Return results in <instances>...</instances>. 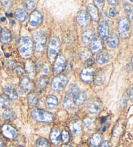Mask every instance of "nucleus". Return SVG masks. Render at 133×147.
Masks as SVG:
<instances>
[{
	"label": "nucleus",
	"instance_id": "nucleus-1",
	"mask_svg": "<svg viewBox=\"0 0 133 147\" xmlns=\"http://www.w3.org/2000/svg\"><path fill=\"white\" fill-rule=\"evenodd\" d=\"M19 52L23 57H29L32 55L33 51V42L28 36H23L18 45Z\"/></svg>",
	"mask_w": 133,
	"mask_h": 147
},
{
	"label": "nucleus",
	"instance_id": "nucleus-2",
	"mask_svg": "<svg viewBox=\"0 0 133 147\" xmlns=\"http://www.w3.org/2000/svg\"><path fill=\"white\" fill-rule=\"evenodd\" d=\"M31 115L34 120L43 123H50L54 119V116L52 113L39 109L33 110L31 111Z\"/></svg>",
	"mask_w": 133,
	"mask_h": 147
},
{
	"label": "nucleus",
	"instance_id": "nucleus-3",
	"mask_svg": "<svg viewBox=\"0 0 133 147\" xmlns=\"http://www.w3.org/2000/svg\"><path fill=\"white\" fill-rule=\"evenodd\" d=\"M60 50V43L57 38H53L48 46V57L50 60H54Z\"/></svg>",
	"mask_w": 133,
	"mask_h": 147
},
{
	"label": "nucleus",
	"instance_id": "nucleus-4",
	"mask_svg": "<svg viewBox=\"0 0 133 147\" xmlns=\"http://www.w3.org/2000/svg\"><path fill=\"white\" fill-rule=\"evenodd\" d=\"M130 22L129 19L127 17H121L118 22L117 30L120 37L123 39L127 38L130 35Z\"/></svg>",
	"mask_w": 133,
	"mask_h": 147
},
{
	"label": "nucleus",
	"instance_id": "nucleus-5",
	"mask_svg": "<svg viewBox=\"0 0 133 147\" xmlns=\"http://www.w3.org/2000/svg\"><path fill=\"white\" fill-rule=\"evenodd\" d=\"M33 38L36 44V50L39 53L42 52L46 44V34L42 31H36L33 34Z\"/></svg>",
	"mask_w": 133,
	"mask_h": 147
},
{
	"label": "nucleus",
	"instance_id": "nucleus-6",
	"mask_svg": "<svg viewBox=\"0 0 133 147\" xmlns=\"http://www.w3.org/2000/svg\"><path fill=\"white\" fill-rule=\"evenodd\" d=\"M68 84V78L64 75H60L56 77L52 80V88L55 92H60L66 88Z\"/></svg>",
	"mask_w": 133,
	"mask_h": 147
},
{
	"label": "nucleus",
	"instance_id": "nucleus-7",
	"mask_svg": "<svg viewBox=\"0 0 133 147\" xmlns=\"http://www.w3.org/2000/svg\"><path fill=\"white\" fill-rule=\"evenodd\" d=\"M66 58L64 56L60 54L57 56V57L55 58V62L53 67V71L55 75L60 74L61 72H62L64 69L66 67Z\"/></svg>",
	"mask_w": 133,
	"mask_h": 147
},
{
	"label": "nucleus",
	"instance_id": "nucleus-8",
	"mask_svg": "<svg viewBox=\"0 0 133 147\" xmlns=\"http://www.w3.org/2000/svg\"><path fill=\"white\" fill-rule=\"evenodd\" d=\"M76 20L81 27H86L89 24L90 21L89 14L85 10H81L78 12L77 14Z\"/></svg>",
	"mask_w": 133,
	"mask_h": 147
},
{
	"label": "nucleus",
	"instance_id": "nucleus-9",
	"mask_svg": "<svg viewBox=\"0 0 133 147\" xmlns=\"http://www.w3.org/2000/svg\"><path fill=\"white\" fill-rule=\"evenodd\" d=\"M1 132L5 138L8 139H14L17 137L16 129L9 125H4L1 127Z\"/></svg>",
	"mask_w": 133,
	"mask_h": 147
},
{
	"label": "nucleus",
	"instance_id": "nucleus-10",
	"mask_svg": "<svg viewBox=\"0 0 133 147\" xmlns=\"http://www.w3.org/2000/svg\"><path fill=\"white\" fill-rule=\"evenodd\" d=\"M43 16L42 13L38 11L32 12L29 15V22L33 27H38L42 23Z\"/></svg>",
	"mask_w": 133,
	"mask_h": 147
},
{
	"label": "nucleus",
	"instance_id": "nucleus-11",
	"mask_svg": "<svg viewBox=\"0 0 133 147\" xmlns=\"http://www.w3.org/2000/svg\"><path fill=\"white\" fill-rule=\"evenodd\" d=\"M101 101L98 98L91 100L87 105V110L90 113L96 114L100 111L101 108Z\"/></svg>",
	"mask_w": 133,
	"mask_h": 147
},
{
	"label": "nucleus",
	"instance_id": "nucleus-12",
	"mask_svg": "<svg viewBox=\"0 0 133 147\" xmlns=\"http://www.w3.org/2000/svg\"><path fill=\"white\" fill-rule=\"evenodd\" d=\"M98 34L101 40H105L109 36V25L107 21L101 22L98 27Z\"/></svg>",
	"mask_w": 133,
	"mask_h": 147
},
{
	"label": "nucleus",
	"instance_id": "nucleus-13",
	"mask_svg": "<svg viewBox=\"0 0 133 147\" xmlns=\"http://www.w3.org/2000/svg\"><path fill=\"white\" fill-rule=\"evenodd\" d=\"M80 78L82 81L86 83H90L92 81L94 80V72L92 69H89V68H83L82 69Z\"/></svg>",
	"mask_w": 133,
	"mask_h": 147
},
{
	"label": "nucleus",
	"instance_id": "nucleus-14",
	"mask_svg": "<svg viewBox=\"0 0 133 147\" xmlns=\"http://www.w3.org/2000/svg\"><path fill=\"white\" fill-rule=\"evenodd\" d=\"M33 83L29 78L24 77L20 84V91L22 93H26L30 92L33 88Z\"/></svg>",
	"mask_w": 133,
	"mask_h": 147
},
{
	"label": "nucleus",
	"instance_id": "nucleus-15",
	"mask_svg": "<svg viewBox=\"0 0 133 147\" xmlns=\"http://www.w3.org/2000/svg\"><path fill=\"white\" fill-rule=\"evenodd\" d=\"M103 47V44L101 40L98 38L95 37L90 44L91 51L93 54H99L101 52Z\"/></svg>",
	"mask_w": 133,
	"mask_h": 147
},
{
	"label": "nucleus",
	"instance_id": "nucleus-16",
	"mask_svg": "<svg viewBox=\"0 0 133 147\" xmlns=\"http://www.w3.org/2000/svg\"><path fill=\"white\" fill-rule=\"evenodd\" d=\"M82 41H83V44L86 45H90V44L92 42L95 36H94L93 32L90 29L86 30L82 34Z\"/></svg>",
	"mask_w": 133,
	"mask_h": 147
},
{
	"label": "nucleus",
	"instance_id": "nucleus-17",
	"mask_svg": "<svg viewBox=\"0 0 133 147\" xmlns=\"http://www.w3.org/2000/svg\"><path fill=\"white\" fill-rule=\"evenodd\" d=\"M107 45L108 46L111 48V49H114V48L118 46L119 43V37L116 33H112L109 34V36L107 38Z\"/></svg>",
	"mask_w": 133,
	"mask_h": 147
},
{
	"label": "nucleus",
	"instance_id": "nucleus-18",
	"mask_svg": "<svg viewBox=\"0 0 133 147\" xmlns=\"http://www.w3.org/2000/svg\"><path fill=\"white\" fill-rule=\"evenodd\" d=\"M87 95L84 92H78L73 97V102L76 106H81L85 102Z\"/></svg>",
	"mask_w": 133,
	"mask_h": 147
},
{
	"label": "nucleus",
	"instance_id": "nucleus-19",
	"mask_svg": "<svg viewBox=\"0 0 133 147\" xmlns=\"http://www.w3.org/2000/svg\"><path fill=\"white\" fill-rule=\"evenodd\" d=\"M50 140L55 145H58L60 143V133L57 128H54L51 131Z\"/></svg>",
	"mask_w": 133,
	"mask_h": 147
},
{
	"label": "nucleus",
	"instance_id": "nucleus-20",
	"mask_svg": "<svg viewBox=\"0 0 133 147\" xmlns=\"http://www.w3.org/2000/svg\"><path fill=\"white\" fill-rule=\"evenodd\" d=\"M4 94L6 97L12 100H16L18 98V95L16 90L11 86L7 87L4 89Z\"/></svg>",
	"mask_w": 133,
	"mask_h": 147
},
{
	"label": "nucleus",
	"instance_id": "nucleus-21",
	"mask_svg": "<svg viewBox=\"0 0 133 147\" xmlns=\"http://www.w3.org/2000/svg\"><path fill=\"white\" fill-rule=\"evenodd\" d=\"M70 128L71 131L75 134V136H79L82 131L81 123L78 120L72 121L70 123Z\"/></svg>",
	"mask_w": 133,
	"mask_h": 147
},
{
	"label": "nucleus",
	"instance_id": "nucleus-22",
	"mask_svg": "<svg viewBox=\"0 0 133 147\" xmlns=\"http://www.w3.org/2000/svg\"><path fill=\"white\" fill-rule=\"evenodd\" d=\"M88 11L90 16L92 17L94 21L98 22L99 20V11L96 5H94L92 3H89L87 6Z\"/></svg>",
	"mask_w": 133,
	"mask_h": 147
},
{
	"label": "nucleus",
	"instance_id": "nucleus-23",
	"mask_svg": "<svg viewBox=\"0 0 133 147\" xmlns=\"http://www.w3.org/2000/svg\"><path fill=\"white\" fill-rule=\"evenodd\" d=\"M0 39H1V42L3 44H9L12 40L11 31L7 29H4L2 30Z\"/></svg>",
	"mask_w": 133,
	"mask_h": 147
},
{
	"label": "nucleus",
	"instance_id": "nucleus-24",
	"mask_svg": "<svg viewBox=\"0 0 133 147\" xmlns=\"http://www.w3.org/2000/svg\"><path fill=\"white\" fill-rule=\"evenodd\" d=\"M46 104L48 108L50 109H54L58 105V100L56 96L50 95L47 98Z\"/></svg>",
	"mask_w": 133,
	"mask_h": 147
},
{
	"label": "nucleus",
	"instance_id": "nucleus-25",
	"mask_svg": "<svg viewBox=\"0 0 133 147\" xmlns=\"http://www.w3.org/2000/svg\"><path fill=\"white\" fill-rule=\"evenodd\" d=\"M110 60V56L108 53L103 52L99 55L97 57L96 61L99 65H103L108 63Z\"/></svg>",
	"mask_w": 133,
	"mask_h": 147
},
{
	"label": "nucleus",
	"instance_id": "nucleus-26",
	"mask_svg": "<svg viewBox=\"0 0 133 147\" xmlns=\"http://www.w3.org/2000/svg\"><path fill=\"white\" fill-rule=\"evenodd\" d=\"M15 16H16L17 20H18L19 22H24L26 20L27 15L25 10L22 8H18L16 9V12H15Z\"/></svg>",
	"mask_w": 133,
	"mask_h": 147
},
{
	"label": "nucleus",
	"instance_id": "nucleus-27",
	"mask_svg": "<svg viewBox=\"0 0 133 147\" xmlns=\"http://www.w3.org/2000/svg\"><path fill=\"white\" fill-rule=\"evenodd\" d=\"M94 82L95 85L97 86H101L103 84L106 80L105 75L103 72H99L94 77Z\"/></svg>",
	"mask_w": 133,
	"mask_h": 147
},
{
	"label": "nucleus",
	"instance_id": "nucleus-28",
	"mask_svg": "<svg viewBox=\"0 0 133 147\" xmlns=\"http://www.w3.org/2000/svg\"><path fill=\"white\" fill-rule=\"evenodd\" d=\"M28 104L31 107H34L37 105L38 101V97L37 93L31 92L27 97Z\"/></svg>",
	"mask_w": 133,
	"mask_h": 147
},
{
	"label": "nucleus",
	"instance_id": "nucleus-29",
	"mask_svg": "<svg viewBox=\"0 0 133 147\" xmlns=\"http://www.w3.org/2000/svg\"><path fill=\"white\" fill-rule=\"evenodd\" d=\"M73 95L66 93L63 100V106L66 109L70 108L73 105Z\"/></svg>",
	"mask_w": 133,
	"mask_h": 147
},
{
	"label": "nucleus",
	"instance_id": "nucleus-30",
	"mask_svg": "<svg viewBox=\"0 0 133 147\" xmlns=\"http://www.w3.org/2000/svg\"><path fill=\"white\" fill-rule=\"evenodd\" d=\"M101 136L99 134H95L92 136L90 139V144L94 147L98 146L101 142Z\"/></svg>",
	"mask_w": 133,
	"mask_h": 147
},
{
	"label": "nucleus",
	"instance_id": "nucleus-31",
	"mask_svg": "<svg viewBox=\"0 0 133 147\" xmlns=\"http://www.w3.org/2000/svg\"><path fill=\"white\" fill-rule=\"evenodd\" d=\"M15 113L13 110L11 109H6L3 112V117L5 120L11 121L15 118Z\"/></svg>",
	"mask_w": 133,
	"mask_h": 147
},
{
	"label": "nucleus",
	"instance_id": "nucleus-32",
	"mask_svg": "<svg viewBox=\"0 0 133 147\" xmlns=\"http://www.w3.org/2000/svg\"><path fill=\"white\" fill-rule=\"evenodd\" d=\"M49 83V78L46 76H42L41 77L38 81V86L40 89L44 88L47 86Z\"/></svg>",
	"mask_w": 133,
	"mask_h": 147
},
{
	"label": "nucleus",
	"instance_id": "nucleus-33",
	"mask_svg": "<svg viewBox=\"0 0 133 147\" xmlns=\"http://www.w3.org/2000/svg\"><path fill=\"white\" fill-rule=\"evenodd\" d=\"M10 105L9 99L5 95L0 96V108H6L8 107Z\"/></svg>",
	"mask_w": 133,
	"mask_h": 147
},
{
	"label": "nucleus",
	"instance_id": "nucleus-34",
	"mask_svg": "<svg viewBox=\"0 0 133 147\" xmlns=\"http://www.w3.org/2000/svg\"><path fill=\"white\" fill-rule=\"evenodd\" d=\"M79 92V87L76 84H71L70 88H69L68 91V93L70 94L71 95H75L76 93H77Z\"/></svg>",
	"mask_w": 133,
	"mask_h": 147
},
{
	"label": "nucleus",
	"instance_id": "nucleus-35",
	"mask_svg": "<svg viewBox=\"0 0 133 147\" xmlns=\"http://www.w3.org/2000/svg\"><path fill=\"white\" fill-rule=\"evenodd\" d=\"M37 147H49V143L45 139H39L37 141Z\"/></svg>",
	"mask_w": 133,
	"mask_h": 147
},
{
	"label": "nucleus",
	"instance_id": "nucleus-36",
	"mask_svg": "<svg viewBox=\"0 0 133 147\" xmlns=\"http://www.w3.org/2000/svg\"><path fill=\"white\" fill-rule=\"evenodd\" d=\"M25 7L29 11H32L36 7V2L35 1H27L25 2Z\"/></svg>",
	"mask_w": 133,
	"mask_h": 147
},
{
	"label": "nucleus",
	"instance_id": "nucleus-37",
	"mask_svg": "<svg viewBox=\"0 0 133 147\" xmlns=\"http://www.w3.org/2000/svg\"><path fill=\"white\" fill-rule=\"evenodd\" d=\"M84 123L85 124L86 127L88 129H90V130H92L95 127V123H94V121L90 119H86Z\"/></svg>",
	"mask_w": 133,
	"mask_h": 147
},
{
	"label": "nucleus",
	"instance_id": "nucleus-38",
	"mask_svg": "<svg viewBox=\"0 0 133 147\" xmlns=\"http://www.w3.org/2000/svg\"><path fill=\"white\" fill-rule=\"evenodd\" d=\"M61 139L64 143H67L70 140V135L66 130H63L61 133Z\"/></svg>",
	"mask_w": 133,
	"mask_h": 147
},
{
	"label": "nucleus",
	"instance_id": "nucleus-39",
	"mask_svg": "<svg viewBox=\"0 0 133 147\" xmlns=\"http://www.w3.org/2000/svg\"><path fill=\"white\" fill-rule=\"evenodd\" d=\"M124 8L125 11H127V12H131L132 11V7L131 5V3H130L129 1L125 2Z\"/></svg>",
	"mask_w": 133,
	"mask_h": 147
},
{
	"label": "nucleus",
	"instance_id": "nucleus-40",
	"mask_svg": "<svg viewBox=\"0 0 133 147\" xmlns=\"http://www.w3.org/2000/svg\"><path fill=\"white\" fill-rule=\"evenodd\" d=\"M43 66L40 67L39 69V71L42 72L43 74H48L49 73V67H48V65H42Z\"/></svg>",
	"mask_w": 133,
	"mask_h": 147
},
{
	"label": "nucleus",
	"instance_id": "nucleus-41",
	"mask_svg": "<svg viewBox=\"0 0 133 147\" xmlns=\"http://www.w3.org/2000/svg\"><path fill=\"white\" fill-rule=\"evenodd\" d=\"M81 57L83 60H87L90 58V53L88 51H83L81 53Z\"/></svg>",
	"mask_w": 133,
	"mask_h": 147
},
{
	"label": "nucleus",
	"instance_id": "nucleus-42",
	"mask_svg": "<svg viewBox=\"0 0 133 147\" xmlns=\"http://www.w3.org/2000/svg\"><path fill=\"white\" fill-rule=\"evenodd\" d=\"M26 70L29 74H32V73H34V68H33V65L31 63L27 62L26 64Z\"/></svg>",
	"mask_w": 133,
	"mask_h": 147
},
{
	"label": "nucleus",
	"instance_id": "nucleus-43",
	"mask_svg": "<svg viewBox=\"0 0 133 147\" xmlns=\"http://www.w3.org/2000/svg\"><path fill=\"white\" fill-rule=\"evenodd\" d=\"M15 71L20 76H22L24 74V70L21 66H16L15 67Z\"/></svg>",
	"mask_w": 133,
	"mask_h": 147
},
{
	"label": "nucleus",
	"instance_id": "nucleus-44",
	"mask_svg": "<svg viewBox=\"0 0 133 147\" xmlns=\"http://www.w3.org/2000/svg\"><path fill=\"white\" fill-rule=\"evenodd\" d=\"M116 9H115V8L110 9L109 12V14L110 16L114 17L115 15H116Z\"/></svg>",
	"mask_w": 133,
	"mask_h": 147
},
{
	"label": "nucleus",
	"instance_id": "nucleus-45",
	"mask_svg": "<svg viewBox=\"0 0 133 147\" xmlns=\"http://www.w3.org/2000/svg\"><path fill=\"white\" fill-rule=\"evenodd\" d=\"M1 3H3V6L5 7H7V8H9V7L11 5V1H2Z\"/></svg>",
	"mask_w": 133,
	"mask_h": 147
},
{
	"label": "nucleus",
	"instance_id": "nucleus-46",
	"mask_svg": "<svg viewBox=\"0 0 133 147\" xmlns=\"http://www.w3.org/2000/svg\"><path fill=\"white\" fill-rule=\"evenodd\" d=\"M14 62H13V60H9L8 61L6 62V67H11L12 65H14Z\"/></svg>",
	"mask_w": 133,
	"mask_h": 147
},
{
	"label": "nucleus",
	"instance_id": "nucleus-47",
	"mask_svg": "<svg viewBox=\"0 0 133 147\" xmlns=\"http://www.w3.org/2000/svg\"><path fill=\"white\" fill-rule=\"evenodd\" d=\"M94 2L96 3V4L97 6L96 7L98 8V9L100 8V7H101V6L103 5V1H94Z\"/></svg>",
	"mask_w": 133,
	"mask_h": 147
},
{
	"label": "nucleus",
	"instance_id": "nucleus-48",
	"mask_svg": "<svg viewBox=\"0 0 133 147\" xmlns=\"http://www.w3.org/2000/svg\"><path fill=\"white\" fill-rule=\"evenodd\" d=\"M99 147H110V144L107 141H104L102 142Z\"/></svg>",
	"mask_w": 133,
	"mask_h": 147
},
{
	"label": "nucleus",
	"instance_id": "nucleus-49",
	"mask_svg": "<svg viewBox=\"0 0 133 147\" xmlns=\"http://www.w3.org/2000/svg\"><path fill=\"white\" fill-rule=\"evenodd\" d=\"M108 3L113 6H117L118 5V1H115V0H114V1H108Z\"/></svg>",
	"mask_w": 133,
	"mask_h": 147
},
{
	"label": "nucleus",
	"instance_id": "nucleus-50",
	"mask_svg": "<svg viewBox=\"0 0 133 147\" xmlns=\"http://www.w3.org/2000/svg\"><path fill=\"white\" fill-rule=\"evenodd\" d=\"M86 64H88L89 66H91V65H92L94 64V60L93 59H91V58H89V59L87 60L86 61Z\"/></svg>",
	"mask_w": 133,
	"mask_h": 147
},
{
	"label": "nucleus",
	"instance_id": "nucleus-51",
	"mask_svg": "<svg viewBox=\"0 0 133 147\" xmlns=\"http://www.w3.org/2000/svg\"><path fill=\"white\" fill-rule=\"evenodd\" d=\"M129 97H130V100H131L132 102H133V86H132V87L131 90H130V92Z\"/></svg>",
	"mask_w": 133,
	"mask_h": 147
},
{
	"label": "nucleus",
	"instance_id": "nucleus-52",
	"mask_svg": "<svg viewBox=\"0 0 133 147\" xmlns=\"http://www.w3.org/2000/svg\"><path fill=\"white\" fill-rule=\"evenodd\" d=\"M0 147H4V143L1 138H0Z\"/></svg>",
	"mask_w": 133,
	"mask_h": 147
},
{
	"label": "nucleus",
	"instance_id": "nucleus-53",
	"mask_svg": "<svg viewBox=\"0 0 133 147\" xmlns=\"http://www.w3.org/2000/svg\"><path fill=\"white\" fill-rule=\"evenodd\" d=\"M5 18H1V21H5Z\"/></svg>",
	"mask_w": 133,
	"mask_h": 147
},
{
	"label": "nucleus",
	"instance_id": "nucleus-54",
	"mask_svg": "<svg viewBox=\"0 0 133 147\" xmlns=\"http://www.w3.org/2000/svg\"><path fill=\"white\" fill-rule=\"evenodd\" d=\"M1 32H2V29H1V26H0V36H1Z\"/></svg>",
	"mask_w": 133,
	"mask_h": 147
},
{
	"label": "nucleus",
	"instance_id": "nucleus-55",
	"mask_svg": "<svg viewBox=\"0 0 133 147\" xmlns=\"http://www.w3.org/2000/svg\"><path fill=\"white\" fill-rule=\"evenodd\" d=\"M62 147H71V146H68V145H63Z\"/></svg>",
	"mask_w": 133,
	"mask_h": 147
},
{
	"label": "nucleus",
	"instance_id": "nucleus-56",
	"mask_svg": "<svg viewBox=\"0 0 133 147\" xmlns=\"http://www.w3.org/2000/svg\"><path fill=\"white\" fill-rule=\"evenodd\" d=\"M132 67H133V57L132 58Z\"/></svg>",
	"mask_w": 133,
	"mask_h": 147
},
{
	"label": "nucleus",
	"instance_id": "nucleus-57",
	"mask_svg": "<svg viewBox=\"0 0 133 147\" xmlns=\"http://www.w3.org/2000/svg\"><path fill=\"white\" fill-rule=\"evenodd\" d=\"M19 147H22V146H19Z\"/></svg>",
	"mask_w": 133,
	"mask_h": 147
},
{
	"label": "nucleus",
	"instance_id": "nucleus-58",
	"mask_svg": "<svg viewBox=\"0 0 133 147\" xmlns=\"http://www.w3.org/2000/svg\"><path fill=\"white\" fill-rule=\"evenodd\" d=\"M132 27H133V25H132Z\"/></svg>",
	"mask_w": 133,
	"mask_h": 147
}]
</instances>
